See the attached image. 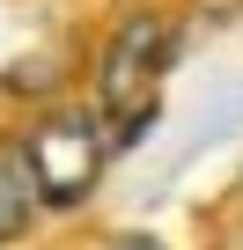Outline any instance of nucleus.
Segmentation results:
<instances>
[{"instance_id":"obj_1","label":"nucleus","mask_w":243,"mask_h":250,"mask_svg":"<svg viewBox=\"0 0 243 250\" xmlns=\"http://www.w3.org/2000/svg\"><path fill=\"white\" fill-rule=\"evenodd\" d=\"M170 52H177V37H170L162 15H126V22L110 30V44L96 59V125H103L110 147H133L155 125Z\"/></svg>"},{"instance_id":"obj_2","label":"nucleus","mask_w":243,"mask_h":250,"mask_svg":"<svg viewBox=\"0 0 243 250\" xmlns=\"http://www.w3.org/2000/svg\"><path fill=\"white\" fill-rule=\"evenodd\" d=\"M22 162H30V184H37V206H81L96 184H103V162H110V140H103V125L96 110H44L30 133L15 140Z\"/></svg>"},{"instance_id":"obj_3","label":"nucleus","mask_w":243,"mask_h":250,"mask_svg":"<svg viewBox=\"0 0 243 250\" xmlns=\"http://www.w3.org/2000/svg\"><path fill=\"white\" fill-rule=\"evenodd\" d=\"M37 228V184H30V162L15 140H0V243H15Z\"/></svg>"}]
</instances>
